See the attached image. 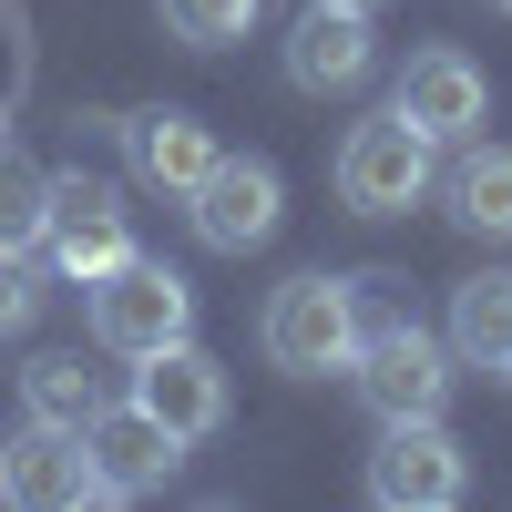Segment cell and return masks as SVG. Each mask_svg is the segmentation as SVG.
Here are the masks:
<instances>
[{
  "label": "cell",
  "mask_w": 512,
  "mask_h": 512,
  "mask_svg": "<svg viewBox=\"0 0 512 512\" xmlns=\"http://www.w3.org/2000/svg\"><path fill=\"white\" fill-rule=\"evenodd\" d=\"M390 113H410L431 144H472L482 123H492V82H482V62H472V52L431 41V52H410V62H400V93H390Z\"/></svg>",
  "instance_id": "9c48e42d"
},
{
  "label": "cell",
  "mask_w": 512,
  "mask_h": 512,
  "mask_svg": "<svg viewBox=\"0 0 512 512\" xmlns=\"http://www.w3.org/2000/svg\"><path fill=\"white\" fill-rule=\"evenodd\" d=\"M369 62H379L369 11H349V0H308L297 11V31H287V82L297 93H359Z\"/></svg>",
  "instance_id": "7c38bea8"
},
{
  "label": "cell",
  "mask_w": 512,
  "mask_h": 512,
  "mask_svg": "<svg viewBox=\"0 0 512 512\" xmlns=\"http://www.w3.org/2000/svg\"><path fill=\"white\" fill-rule=\"evenodd\" d=\"M93 297V349H113V359H154V349H175V338H195V287L164 267V256H123L113 277H93L82 287Z\"/></svg>",
  "instance_id": "3957f363"
},
{
  "label": "cell",
  "mask_w": 512,
  "mask_h": 512,
  "mask_svg": "<svg viewBox=\"0 0 512 512\" xmlns=\"http://www.w3.org/2000/svg\"><path fill=\"white\" fill-rule=\"evenodd\" d=\"M113 134H123V154H134V175L164 185V195H195L205 164H216V134H205L195 113H175V103H164V113H123Z\"/></svg>",
  "instance_id": "4fadbf2b"
},
{
  "label": "cell",
  "mask_w": 512,
  "mask_h": 512,
  "mask_svg": "<svg viewBox=\"0 0 512 512\" xmlns=\"http://www.w3.org/2000/svg\"><path fill=\"white\" fill-rule=\"evenodd\" d=\"M0 502H31V512H72V502H103V482H93V451H82V431H62V420H21V431L0 441Z\"/></svg>",
  "instance_id": "8fae6325"
},
{
  "label": "cell",
  "mask_w": 512,
  "mask_h": 512,
  "mask_svg": "<svg viewBox=\"0 0 512 512\" xmlns=\"http://www.w3.org/2000/svg\"><path fill=\"white\" fill-rule=\"evenodd\" d=\"M134 400L175 431L185 451L195 441H216L226 420H236V390H226V369L195 349V338H175V349H154V359H134Z\"/></svg>",
  "instance_id": "30bf717a"
},
{
  "label": "cell",
  "mask_w": 512,
  "mask_h": 512,
  "mask_svg": "<svg viewBox=\"0 0 512 512\" xmlns=\"http://www.w3.org/2000/svg\"><path fill=\"white\" fill-rule=\"evenodd\" d=\"M185 216H195V236L216 246V256H246V246H267V236H277L287 185H277V164H267V154H216V164H205V185L185 195Z\"/></svg>",
  "instance_id": "ba28073f"
},
{
  "label": "cell",
  "mask_w": 512,
  "mask_h": 512,
  "mask_svg": "<svg viewBox=\"0 0 512 512\" xmlns=\"http://www.w3.org/2000/svg\"><path fill=\"white\" fill-rule=\"evenodd\" d=\"M256 349H267V369L287 379H328V369H349L359 359V277H287L267 297V318H256Z\"/></svg>",
  "instance_id": "7a4b0ae2"
},
{
  "label": "cell",
  "mask_w": 512,
  "mask_h": 512,
  "mask_svg": "<svg viewBox=\"0 0 512 512\" xmlns=\"http://www.w3.org/2000/svg\"><path fill=\"white\" fill-rule=\"evenodd\" d=\"M431 134H420L410 113H369L338 134V205L349 216H410L420 195H431Z\"/></svg>",
  "instance_id": "277c9868"
},
{
  "label": "cell",
  "mask_w": 512,
  "mask_h": 512,
  "mask_svg": "<svg viewBox=\"0 0 512 512\" xmlns=\"http://www.w3.org/2000/svg\"><path fill=\"white\" fill-rule=\"evenodd\" d=\"M349 379H359V400L379 420H441L461 359H451L441 328H420L390 297V277H359V359H349Z\"/></svg>",
  "instance_id": "6da1fadb"
},
{
  "label": "cell",
  "mask_w": 512,
  "mask_h": 512,
  "mask_svg": "<svg viewBox=\"0 0 512 512\" xmlns=\"http://www.w3.org/2000/svg\"><path fill=\"white\" fill-rule=\"evenodd\" d=\"M52 267L72 277V287H93V277H113L123 256H134V216H123V185L113 175H52Z\"/></svg>",
  "instance_id": "8992f818"
},
{
  "label": "cell",
  "mask_w": 512,
  "mask_h": 512,
  "mask_svg": "<svg viewBox=\"0 0 512 512\" xmlns=\"http://www.w3.org/2000/svg\"><path fill=\"white\" fill-rule=\"evenodd\" d=\"M359 492L379 512H451L472 492V451H461L441 420H379V451H369Z\"/></svg>",
  "instance_id": "5b68a950"
},
{
  "label": "cell",
  "mask_w": 512,
  "mask_h": 512,
  "mask_svg": "<svg viewBox=\"0 0 512 512\" xmlns=\"http://www.w3.org/2000/svg\"><path fill=\"white\" fill-rule=\"evenodd\" d=\"M0 21H11V31H21V0H0Z\"/></svg>",
  "instance_id": "ffe728a7"
},
{
  "label": "cell",
  "mask_w": 512,
  "mask_h": 512,
  "mask_svg": "<svg viewBox=\"0 0 512 512\" xmlns=\"http://www.w3.org/2000/svg\"><path fill=\"white\" fill-rule=\"evenodd\" d=\"M154 21L185 41V52H226L256 31V0H154Z\"/></svg>",
  "instance_id": "ac0fdd59"
},
{
  "label": "cell",
  "mask_w": 512,
  "mask_h": 512,
  "mask_svg": "<svg viewBox=\"0 0 512 512\" xmlns=\"http://www.w3.org/2000/svg\"><path fill=\"white\" fill-rule=\"evenodd\" d=\"M93 410H103V390H93V369H82L72 349H52V359L21 369V420H62V431H82Z\"/></svg>",
  "instance_id": "2e32d148"
},
{
  "label": "cell",
  "mask_w": 512,
  "mask_h": 512,
  "mask_svg": "<svg viewBox=\"0 0 512 512\" xmlns=\"http://www.w3.org/2000/svg\"><path fill=\"white\" fill-rule=\"evenodd\" d=\"M41 236H52V175H41L31 154H11V144H0V246H11V256H31Z\"/></svg>",
  "instance_id": "e0dca14e"
},
{
  "label": "cell",
  "mask_w": 512,
  "mask_h": 512,
  "mask_svg": "<svg viewBox=\"0 0 512 512\" xmlns=\"http://www.w3.org/2000/svg\"><path fill=\"white\" fill-rule=\"evenodd\" d=\"M492 11H512V0H492Z\"/></svg>",
  "instance_id": "7402d4cb"
},
{
  "label": "cell",
  "mask_w": 512,
  "mask_h": 512,
  "mask_svg": "<svg viewBox=\"0 0 512 512\" xmlns=\"http://www.w3.org/2000/svg\"><path fill=\"white\" fill-rule=\"evenodd\" d=\"M451 216L472 236H512V154L472 134V154L451 164Z\"/></svg>",
  "instance_id": "9a60e30c"
},
{
  "label": "cell",
  "mask_w": 512,
  "mask_h": 512,
  "mask_svg": "<svg viewBox=\"0 0 512 512\" xmlns=\"http://www.w3.org/2000/svg\"><path fill=\"white\" fill-rule=\"evenodd\" d=\"M349 11H379V0H349Z\"/></svg>",
  "instance_id": "44dd1931"
},
{
  "label": "cell",
  "mask_w": 512,
  "mask_h": 512,
  "mask_svg": "<svg viewBox=\"0 0 512 512\" xmlns=\"http://www.w3.org/2000/svg\"><path fill=\"white\" fill-rule=\"evenodd\" d=\"M502 379H512V359H502Z\"/></svg>",
  "instance_id": "603a6c76"
},
{
  "label": "cell",
  "mask_w": 512,
  "mask_h": 512,
  "mask_svg": "<svg viewBox=\"0 0 512 512\" xmlns=\"http://www.w3.org/2000/svg\"><path fill=\"white\" fill-rule=\"evenodd\" d=\"M82 451H93L103 502H144V492H164V482L185 472V441L164 431L144 400H103L93 420H82Z\"/></svg>",
  "instance_id": "52a82bcc"
},
{
  "label": "cell",
  "mask_w": 512,
  "mask_h": 512,
  "mask_svg": "<svg viewBox=\"0 0 512 512\" xmlns=\"http://www.w3.org/2000/svg\"><path fill=\"white\" fill-rule=\"evenodd\" d=\"M41 318V287H31V256H11L0 246V338H21Z\"/></svg>",
  "instance_id": "d6986e66"
},
{
  "label": "cell",
  "mask_w": 512,
  "mask_h": 512,
  "mask_svg": "<svg viewBox=\"0 0 512 512\" xmlns=\"http://www.w3.org/2000/svg\"><path fill=\"white\" fill-rule=\"evenodd\" d=\"M441 338H451V359H461V369H502V359H512V277H502V267L461 277V287H451V328H441Z\"/></svg>",
  "instance_id": "5bb4252c"
}]
</instances>
